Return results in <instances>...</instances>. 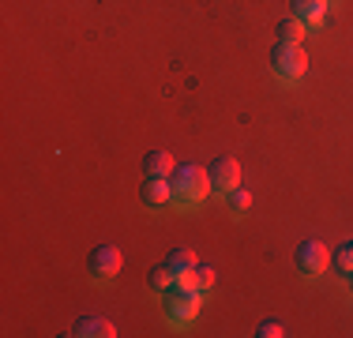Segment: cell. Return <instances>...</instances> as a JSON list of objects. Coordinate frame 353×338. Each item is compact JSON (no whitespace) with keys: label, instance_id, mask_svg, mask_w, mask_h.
Instances as JSON below:
<instances>
[{"label":"cell","instance_id":"obj_11","mask_svg":"<svg viewBox=\"0 0 353 338\" xmlns=\"http://www.w3.org/2000/svg\"><path fill=\"white\" fill-rule=\"evenodd\" d=\"M143 169L154 173V177H170L173 173V155L170 150H150V155L143 158Z\"/></svg>","mask_w":353,"mask_h":338},{"label":"cell","instance_id":"obj_10","mask_svg":"<svg viewBox=\"0 0 353 338\" xmlns=\"http://www.w3.org/2000/svg\"><path fill=\"white\" fill-rule=\"evenodd\" d=\"M165 267L176 275V282H184V278L192 275V267H196V252H188V248H173L170 256H165Z\"/></svg>","mask_w":353,"mask_h":338},{"label":"cell","instance_id":"obj_18","mask_svg":"<svg viewBox=\"0 0 353 338\" xmlns=\"http://www.w3.org/2000/svg\"><path fill=\"white\" fill-rule=\"evenodd\" d=\"M350 290H353V278H350Z\"/></svg>","mask_w":353,"mask_h":338},{"label":"cell","instance_id":"obj_15","mask_svg":"<svg viewBox=\"0 0 353 338\" xmlns=\"http://www.w3.org/2000/svg\"><path fill=\"white\" fill-rule=\"evenodd\" d=\"M274 30H279V41H297V46H301V38H305V23L293 19V15H290V19H282Z\"/></svg>","mask_w":353,"mask_h":338},{"label":"cell","instance_id":"obj_7","mask_svg":"<svg viewBox=\"0 0 353 338\" xmlns=\"http://www.w3.org/2000/svg\"><path fill=\"white\" fill-rule=\"evenodd\" d=\"M139 199L147 203V207H154V210L170 207V203H173V184H170V177L147 173V181L139 184Z\"/></svg>","mask_w":353,"mask_h":338},{"label":"cell","instance_id":"obj_16","mask_svg":"<svg viewBox=\"0 0 353 338\" xmlns=\"http://www.w3.org/2000/svg\"><path fill=\"white\" fill-rule=\"evenodd\" d=\"M225 199H230V210H233L237 218H245L248 210H252V196H248L245 188H241V184H237L233 192H225Z\"/></svg>","mask_w":353,"mask_h":338},{"label":"cell","instance_id":"obj_13","mask_svg":"<svg viewBox=\"0 0 353 338\" xmlns=\"http://www.w3.org/2000/svg\"><path fill=\"white\" fill-rule=\"evenodd\" d=\"M331 267H334V275H342V278H353V237H350V241H342V244H339V252L331 256Z\"/></svg>","mask_w":353,"mask_h":338},{"label":"cell","instance_id":"obj_1","mask_svg":"<svg viewBox=\"0 0 353 338\" xmlns=\"http://www.w3.org/2000/svg\"><path fill=\"white\" fill-rule=\"evenodd\" d=\"M170 184H173V203L176 207H199L207 196H211V177H207L203 166L196 162H184V166H173L170 173Z\"/></svg>","mask_w":353,"mask_h":338},{"label":"cell","instance_id":"obj_3","mask_svg":"<svg viewBox=\"0 0 353 338\" xmlns=\"http://www.w3.org/2000/svg\"><path fill=\"white\" fill-rule=\"evenodd\" d=\"M271 68L282 83H297L301 75L308 72V53L297 41H279V46L271 49Z\"/></svg>","mask_w":353,"mask_h":338},{"label":"cell","instance_id":"obj_14","mask_svg":"<svg viewBox=\"0 0 353 338\" xmlns=\"http://www.w3.org/2000/svg\"><path fill=\"white\" fill-rule=\"evenodd\" d=\"M184 286H192V290H199V293H207V290H211V286H214V267H192V275L188 278H184Z\"/></svg>","mask_w":353,"mask_h":338},{"label":"cell","instance_id":"obj_8","mask_svg":"<svg viewBox=\"0 0 353 338\" xmlns=\"http://www.w3.org/2000/svg\"><path fill=\"white\" fill-rule=\"evenodd\" d=\"M72 335L75 338H113L117 327H113V319H105V316H79L72 324Z\"/></svg>","mask_w":353,"mask_h":338},{"label":"cell","instance_id":"obj_6","mask_svg":"<svg viewBox=\"0 0 353 338\" xmlns=\"http://www.w3.org/2000/svg\"><path fill=\"white\" fill-rule=\"evenodd\" d=\"M207 177H211V188L214 192H233L241 184V166H237V158H230V155H222V158H214L211 166H207Z\"/></svg>","mask_w":353,"mask_h":338},{"label":"cell","instance_id":"obj_17","mask_svg":"<svg viewBox=\"0 0 353 338\" xmlns=\"http://www.w3.org/2000/svg\"><path fill=\"white\" fill-rule=\"evenodd\" d=\"M256 335L259 338H282L285 335V324H282V319H263V324L256 327Z\"/></svg>","mask_w":353,"mask_h":338},{"label":"cell","instance_id":"obj_9","mask_svg":"<svg viewBox=\"0 0 353 338\" xmlns=\"http://www.w3.org/2000/svg\"><path fill=\"white\" fill-rule=\"evenodd\" d=\"M290 12L305 27H319L327 19V0H290Z\"/></svg>","mask_w":353,"mask_h":338},{"label":"cell","instance_id":"obj_12","mask_svg":"<svg viewBox=\"0 0 353 338\" xmlns=\"http://www.w3.org/2000/svg\"><path fill=\"white\" fill-rule=\"evenodd\" d=\"M147 286H150V293H158V297H162V293H170L173 286H176V275L165 264H158L154 270H150V278H147Z\"/></svg>","mask_w":353,"mask_h":338},{"label":"cell","instance_id":"obj_4","mask_svg":"<svg viewBox=\"0 0 353 338\" xmlns=\"http://www.w3.org/2000/svg\"><path fill=\"white\" fill-rule=\"evenodd\" d=\"M87 270H90L94 282H113V278L121 275V248H117V244H98L87 259Z\"/></svg>","mask_w":353,"mask_h":338},{"label":"cell","instance_id":"obj_2","mask_svg":"<svg viewBox=\"0 0 353 338\" xmlns=\"http://www.w3.org/2000/svg\"><path fill=\"white\" fill-rule=\"evenodd\" d=\"M199 304H203V293L184 286V282H176L170 293H162V312L173 327H188L199 316Z\"/></svg>","mask_w":353,"mask_h":338},{"label":"cell","instance_id":"obj_5","mask_svg":"<svg viewBox=\"0 0 353 338\" xmlns=\"http://www.w3.org/2000/svg\"><path fill=\"white\" fill-rule=\"evenodd\" d=\"M293 264H297V270H301L305 278H316L319 270L331 264V256H327L323 241H301L297 252H293Z\"/></svg>","mask_w":353,"mask_h":338}]
</instances>
